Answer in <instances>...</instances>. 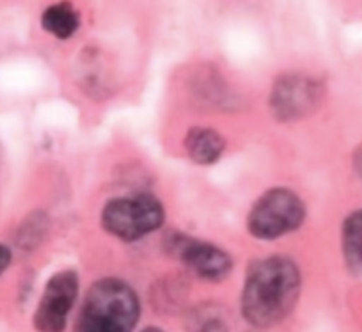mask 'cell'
<instances>
[{"label":"cell","mask_w":362,"mask_h":332,"mask_svg":"<svg viewBox=\"0 0 362 332\" xmlns=\"http://www.w3.org/2000/svg\"><path fill=\"white\" fill-rule=\"evenodd\" d=\"M300 286V270L291 258L268 256L254 261L242 292L243 316L261 328L279 324L293 311Z\"/></svg>","instance_id":"1"},{"label":"cell","mask_w":362,"mask_h":332,"mask_svg":"<svg viewBox=\"0 0 362 332\" xmlns=\"http://www.w3.org/2000/svg\"><path fill=\"white\" fill-rule=\"evenodd\" d=\"M142 332H163V331H160V328H156V327H148V328H144Z\"/></svg>","instance_id":"13"},{"label":"cell","mask_w":362,"mask_h":332,"mask_svg":"<svg viewBox=\"0 0 362 332\" xmlns=\"http://www.w3.org/2000/svg\"><path fill=\"white\" fill-rule=\"evenodd\" d=\"M199 332H228V324L221 316L215 314V311H203L199 318L194 324Z\"/></svg>","instance_id":"11"},{"label":"cell","mask_w":362,"mask_h":332,"mask_svg":"<svg viewBox=\"0 0 362 332\" xmlns=\"http://www.w3.org/2000/svg\"><path fill=\"white\" fill-rule=\"evenodd\" d=\"M139 314L141 302L128 282L100 279L83 299L76 332H132Z\"/></svg>","instance_id":"2"},{"label":"cell","mask_w":362,"mask_h":332,"mask_svg":"<svg viewBox=\"0 0 362 332\" xmlns=\"http://www.w3.org/2000/svg\"><path fill=\"white\" fill-rule=\"evenodd\" d=\"M9 263H11V253L8 247L0 244V274L9 267Z\"/></svg>","instance_id":"12"},{"label":"cell","mask_w":362,"mask_h":332,"mask_svg":"<svg viewBox=\"0 0 362 332\" xmlns=\"http://www.w3.org/2000/svg\"><path fill=\"white\" fill-rule=\"evenodd\" d=\"M341 246L348 268L362 272V208L355 210L344 219L341 229Z\"/></svg>","instance_id":"9"},{"label":"cell","mask_w":362,"mask_h":332,"mask_svg":"<svg viewBox=\"0 0 362 332\" xmlns=\"http://www.w3.org/2000/svg\"><path fill=\"white\" fill-rule=\"evenodd\" d=\"M41 25L52 36L68 40L78 30L80 15L71 4H54L41 15Z\"/></svg>","instance_id":"10"},{"label":"cell","mask_w":362,"mask_h":332,"mask_svg":"<svg viewBox=\"0 0 362 332\" xmlns=\"http://www.w3.org/2000/svg\"><path fill=\"white\" fill-rule=\"evenodd\" d=\"M167 251L204 281H221L228 277L233 268L231 256L226 251L183 233H170L167 236Z\"/></svg>","instance_id":"5"},{"label":"cell","mask_w":362,"mask_h":332,"mask_svg":"<svg viewBox=\"0 0 362 332\" xmlns=\"http://www.w3.org/2000/svg\"><path fill=\"white\" fill-rule=\"evenodd\" d=\"M226 141L217 130L208 127L190 128L185 137L187 155L199 166H210L222 156Z\"/></svg>","instance_id":"8"},{"label":"cell","mask_w":362,"mask_h":332,"mask_svg":"<svg viewBox=\"0 0 362 332\" xmlns=\"http://www.w3.org/2000/svg\"><path fill=\"white\" fill-rule=\"evenodd\" d=\"M320 94L318 82L311 76H283L272 93V108L279 120H298L316 107Z\"/></svg>","instance_id":"7"},{"label":"cell","mask_w":362,"mask_h":332,"mask_svg":"<svg viewBox=\"0 0 362 332\" xmlns=\"http://www.w3.org/2000/svg\"><path fill=\"white\" fill-rule=\"evenodd\" d=\"M163 205L153 194H130L110 199L102 212V224L110 235L135 242L163 224Z\"/></svg>","instance_id":"3"},{"label":"cell","mask_w":362,"mask_h":332,"mask_svg":"<svg viewBox=\"0 0 362 332\" xmlns=\"http://www.w3.org/2000/svg\"><path fill=\"white\" fill-rule=\"evenodd\" d=\"M78 295V275L75 270H61L48 279L43 290L34 325L40 332H62L68 314Z\"/></svg>","instance_id":"6"},{"label":"cell","mask_w":362,"mask_h":332,"mask_svg":"<svg viewBox=\"0 0 362 332\" xmlns=\"http://www.w3.org/2000/svg\"><path fill=\"white\" fill-rule=\"evenodd\" d=\"M304 219L305 205L297 192L277 187L254 202L247 226L256 239L274 240L300 228Z\"/></svg>","instance_id":"4"}]
</instances>
